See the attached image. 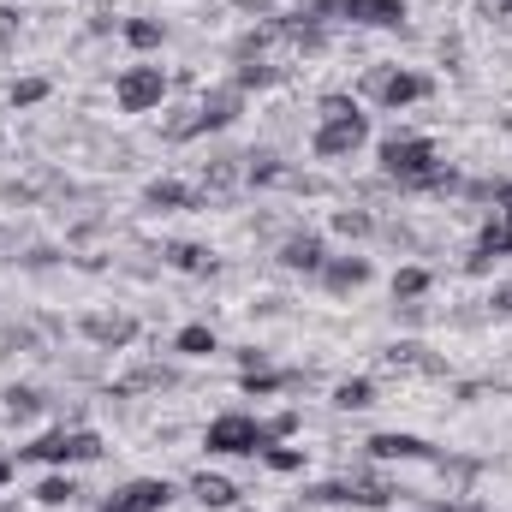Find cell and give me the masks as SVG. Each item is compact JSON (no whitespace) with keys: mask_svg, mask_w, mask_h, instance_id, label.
Segmentation results:
<instances>
[{"mask_svg":"<svg viewBox=\"0 0 512 512\" xmlns=\"http://www.w3.org/2000/svg\"><path fill=\"white\" fill-rule=\"evenodd\" d=\"M382 173L399 191H459V179L447 167H435V143L429 137H387Z\"/></svg>","mask_w":512,"mask_h":512,"instance_id":"obj_1","label":"cell"},{"mask_svg":"<svg viewBox=\"0 0 512 512\" xmlns=\"http://www.w3.org/2000/svg\"><path fill=\"white\" fill-rule=\"evenodd\" d=\"M24 459H42V465H84V459H102V435H90V429H72V435L54 429V435L30 441Z\"/></svg>","mask_w":512,"mask_h":512,"instance_id":"obj_2","label":"cell"},{"mask_svg":"<svg viewBox=\"0 0 512 512\" xmlns=\"http://www.w3.org/2000/svg\"><path fill=\"white\" fill-rule=\"evenodd\" d=\"M203 441H209V453H233V459H239V453H262V447H268L262 423H256V417H245V411H227V417H215Z\"/></svg>","mask_w":512,"mask_h":512,"instance_id":"obj_3","label":"cell"},{"mask_svg":"<svg viewBox=\"0 0 512 512\" xmlns=\"http://www.w3.org/2000/svg\"><path fill=\"white\" fill-rule=\"evenodd\" d=\"M304 501H316V507H340V501H352V507H387L393 489H387L382 477H340V483H316Z\"/></svg>","mask_w":512,"mask_h":512,"instance_id":"obj_4","label":"cell"},{"mask_svg":"<svg viewBox=\"0 0 512 512\" xmlns=\"http://www.w3.org/2000/svg\"><path fill=\"white\" fill-rule=\"evenodd\" d=\"M364 137H370V120H364V114H352V120H322L316 137H310V149H316V161H346V155L364 149Z\"/></svg>","mask_w":512,"mask_h":512,"instance_id":"obj_5","label":"cell"},{"mask_svg":"<svg viewBox=\"0 0 512 512\" xmlns=\"http://www.w3.org/2000/svg\"><path fill=\"white\" fill-rule=\"evenodd\" d=\"M364 90H370L382 108H411V102H423L435 84H429L423 72H387V66H376V72L364 78Z\"/></svg>","mask_w":512,"mask_h":512,"instance_id":"obj_6","label":"cell"},{"mask_svg":"<svg viewBox=\"0 0 512 512\" xmlns=\"http://www.w3.org/2000/svg\"><path fill=\"white\" fill-rule=\"evenodd\" d=\"M114 96H120V108H126V114H149V108H161L167 78H161V66H126V72H120V84H114Z\"/></svg>","mask_w":512,"mask_h":512,"instance_id":"obj_7","label":"cell"},{"mask_svg":"<svg viewBox=\"0 0 512 512\" xmlns=\"http://www.w3.org/2000/svg\"><path fill=\"white\" fill-rule=\"evenodd\" d=\"M167 501H173V489H167L161 477H137L126 489H114V495L102 501V512H161Z\"/></svg>","mask_w":512,"mask_h":512,"instance_id":"obj_8","label":"cell"},{"mask_svg":"<svg viewBox=\"0 0 512 512\" xmlns=\"http://www.w3.org/2000/svg\"><path fill=\"white\" fill-rule=\"evenodd\" d=\"M334 18L370 24V30H399L405 24V0H334Z\"/></svg>","mask_w":512,"mask_h":512,"instance_id":"obj_9","label":"cell"},{"mask_svg":"<svg viewBox=\"0 0 512 512\" xmlns=\"http://www.w3.org/2000/svg\"><path fill=\"white\" fill-rule=\"evenodd\" d=\"M239 114H245V90H239V84H215V90L197 102V126L203 131H227Z\"/></svg>","mask_w":512,"mask_h":512,"instance_id":"obj_10","label":"cell"},{"mask_svg":"<svg viewBox=\"0 0 512 512\" xmlns=\"http://www.w3.org/2000/svg\"><path fill=\"white\" fill-rule=\"evenodd\" d=\"M84 334H90L102 352H120V346H131V340H137V322H131V316H120V310H114V316H84Z\"/></svg>","mask_w":512,"mask_h":512,"instance_id":"obj_11","label":"cell"},{"mask_svg":"<svg viewBox=\"0 0 512 512\" xmlns=\"http://www.w3.org/2000/svg\"><path fill=\"white\" fill-rule=\"evenodd\" d=\"M280 262H286V268H298V274H322L328 251H322V239H316V233H292V239L280 245Z\"/></svg>","mask_w":512,"mask_h":512,"instance_id":"obj_12","label":"cell"},{"mask_svg":"<svg viewBox=\"0 0 512 512\" xmlns=\"http://www.w3.org/2000/svg\"><path fill=\"white\" fill-rule=\"evenodd\" d=\"M370 447V459H441L429 441H417V435H370L364 441Z\"/></svg>","mask_w":512,"mask_h":512,"instance_id":"obj_13","label":"cell"},{"mask_svg":"<svg viewBox=\"0 0 512 512\" xmlns=\"http://www.w3.org/2000/svg\"><path fill=\"white\" fill-rule=\"evenodd\" d=\"M370 280V262L364 256H334V262H322V286L328 292H352V286H364Z\"/></svg>","mask_w":512,"mask_h":512,"instance_id":"obj_14","label":"cell"},{"mask_svg":"<svg viewBox=\"0 0 512 512\" xmlns=\"http://www.w3.org/2000/svg\"><path fill=\"white\" fill-rule=\"evenodd\" d=\"M387 370H417V376H441L447 364H441V358H429V352H423L417 340H405V346H393V352H387Z\"/></svg>","mask_w":512,"mask_h":512,"instance_id":"obj_15","label":"cell"},{"mask_svg":"<svg viewBox=\"0 0 512 512\" xmlns=\"http://www.w3.org/2000/svg\"><path fill=\"white\" fill-rule=\"evenodd\" d=\"M143 203H149V209H197L203 197H197V191H185V185H173V179H155V185L143 191Z\"/></svg>","mask_w":512,"mask_h":512,"instance_id":"obj_16","label":"cell"},{"mask_svg":"<svg viewBox=\"0 0 512 512\" xmlns=\"http://www.w3.org/2000/svg\"><path fill=\"white\" fill-rule=\"evenodd\" d=\"M191 495H197L203 507H233V501H239V489H233L227 477H209V471H197V477H191Z\"/></svg>","mask_w":512,"mask_h":512,"instance_id":"obj_17","label":"cell"},{"mask_svg":"<svg viewBox=\"0 0 512 512\" xmlns=\"http://www.w3.org/2000/svg\"><path fill=\"white\" fill-rule=\"evenodd\" d=\"M203 185H209V197H227V191L239 185V155H215V161L203 167Z\"/></svg>","mask_w":512,"mask_h":512,"instance_id":"obj_18","label":"cell"},{"mask_svg":"<svg viewBox=\"0 0 512 512\" xmlns=\"http://www.w3.org/2000/svg\"><path fill=\"white\" fill-rule=\"evenodd\" d=\"M245 161H251V167H245V179H251V185H286V179H292V167H286V161H274V155H245Z\"/></svg>","mask_w":512,"mask_h":512,"instance_id":"obj_19","label":"cell"},{"mask_svg":"<svg viewBox=\"0 0 512 512\" xmlns=\"http://www.w3.org/2000/svg\"><path fill=\"white\" fill-rule=\"evenodd\" d=\"M167 262L185 268V274H215V256L203 251V245H167Z\"/></svg>","mask_w":512,"mask_h":512,"instance_id":"obj_20","label":"cell"},{"mask_svg":"<svg viewBox=\"0 0 512 512\" xmlns=\"http://www.w3.org/2000/svg\"><path fill=\"white\" fill-rule=\"evenodd\" d=\"M423 292H429V268H399V274H393V298H399V304H417Z\"/></svg>","mask_w":512,"mask_h":512,"instance_id":"obj_21","label":"cell"},{"mask_svg":"<svg viewBox=\"0 0 512 512\" xmlns=\"http://www.w3.org/2000/svg\"><path fill=\"white\" fill-rule=\"evenodd\" d=\"M185 358H209L215 352V328H203V322H191V328H179V340H173Z\"/></svg>","mask_w":512,"mask_h":512,"instance_id":"obj_22","label":"cell"},{"mask_svg":"<svg viewBox=\"0 0 512 512\" xmlns=\"http://www.w3.org/2000/svg\"><path fill=\"white\" fill-rule=\"evenodd\" d=\"M334 405H340V411H364V405H376V382H364V376H358V382H340L334 387Z\"/></svg>","mask_w":512,"mask_h":512,"instance_id":"obj_23","label":"cell"},{"mask_svg":"<svg viewBox=\"0 0 512 512\" xmlns=\"http://www.w3.org/2000/svg\"><path fill=\"white\" fill-rule=\"evenodd\" d=\"M334 233H340V239H370L376 221H370L364 209H334Z\"/></svg>","mask_w":512,"mask_h":512,"instance_id":"obj_24","label":"cell"},{"mask_svg":"<svg viewBox=\"0 0 512 512\" xmlns=\"http://www.w3.org/2000/svg\"><path fill=\"white\" fill-rule=\"evenodd\" d=\"M42 411V393L36 387H6V417L12 423H24V417H36Z\"/></svg>","mask_w":512,"mask_h":512,"instance_id":"obj_25","label":"cell"},{"mask_svg":"<svg viewBox=\"0 0 512 512\" xmlns=\"http://www.w3.org/2000/svg\"><path fill=\"white\" fill-rule=\"evenodd\" d=\"M274 78H280V66H268V60H245V66H239V78H233V84H239V90H268V84H274Z\"/></svg>","mask_w":512,"mask_h":512,"instance_id":"obj_26","label":"cell"},{"mask_svg":"<svg viewBox=\"0 0 512 512\" xmlns=\"http://www.w3.org/2000/svg\"><path fill=\"white\" fill-rule=\"evenodd\" d=\"M477 251H489L495 262H501V256H512V221H489V227H483V245H477Z\"/></svg>","mask_w":512,"mask_h":512,"instance_id":"obj_27","label":"cell"},{"mask_svg":"<svg viewBox=\"0 0 512 512\" xmlns=\"http://www.w3.org/2000/svg\"><path fill=\"white\" fill-rule=\"evenodd\" d=\"M36 501H42V507H72V501H78V489H72L66 477H48V483L36 489Z\"/></svg>","mask_w":512,"mask_h":512,"instance_id":"obj_28","label":"cell"},{"mask_svg":"<svg viewBox=\"0 0 512 512\" xmlns=\"http://www.w3.org/2000/svg\"><path fill=\"white\" fill-rule=\"evenodd\" d=\"M126 42H131V48H161V24H155V18H131Z\"/></svg>","mask_w":512,"mask_h":512,"instance_id":"obj_29","label":"cell"},{"mask_svg":"<svg viewBox=\"0 0 512 512\" xmlns=\"http://www.w3.org/2000/svg\"><path fill=\"white\" fill-rule=\"evenodd\" d=\"M48 96V78H24V84H12V108H36Z\"/></svg>","mask_w":512,"mask_h":512,"instance_id":"obj_30","label":"cell"},{"mask_svg":"<svg viewBox=\"0 0 512 512\" xmlns=\"http://www.w3.org/2000/svg\"><path fill=\"white\" fill-rule=\"evenodd\" d=\"M262 459H268V471H304L298 447H262Z\"/></svg>","mask_w":512,"mask_h":512,"instance_id":"obj_31","label":"cell"},{"mask_svg":"<svg viewBox=\"0 0 512 512\" xmlns=\"http://www.w3.org/2000/svg\"><path fill=\"white\" fill-rule=\"evenodd\" d=\"M352 114H364L352 96H322V120H352Z\"/></svg>","mask_w":512,"mask_h":512,"instance_id":"obj_32","label":"cell"},{"mask_svg":"<svg viewBox=\"0 0 512 512\" xmlns=\"http://www.w3.org/2000/svg\"><path fill=\"white\" fill-rule=\"evenodd\" d=\"M489 310H495V316H512V286H495V298H489Z\"/></svg>","mask_w":512,"mask_h":512,"instance_id":"obj_33","label":"cell"},{"mask_svg":"<svg viewBox=\"0 0 512 512\" xmlns=\"http://www.w3.org/2000/svg\"><path fill=\"white\" fill-rule=\"evenodd\" d=\"M18 36V12L12 6H0V42H12Z\"/></svg>","mask_w":512,"mask_h":512,"instance_id":"obj_34","label":"cell"},{"mask_svg":"<svg viewBox=\"0 0 512 512\" xmlns=\"http://www.w3.org/2000/svg\"><path fill=\"white\" fill-rule=\"evenodd\" d=\"M477 12H483V18H507L512 0H477Z\"/></svg>","mask_w":512,"mask_h":512,"instance_id":"obj_35","label":"cell"},{"mask_svg":"<svg viewBox=\"0 0 512 512\" xmlns=\"http://www.w3.org/2000/svg\"><path fill=\"white\" fill-rule=\"evenodd\" d=\"M48 262H54V251H48V245H36V251H24V268H48Z\"/></svg>","mask_w":512,"mask_h":512,"instance_id":"obj_36","label":"cell"},{"mask_svg":"<svg viewBox=\"0 0 512 512\" xmlns=\"http://www.w3.org/2000/svg\"><path fill=\"white\" fill-rule=\"evenodd\" d=\"M6 483H12V465H6V459H0V489H6Z\"/></svg>","mask_w":512,"mask_h":512,"instance_id":"obj_37","label":"cell"},{"mask_svg":"<svg viewBox=\"0 0 512 512\" xmlns=\"http://www.w3.org/2000/svg\"><path fill=\"white\" fill-rule=\"evenodd\" d=\"M435 512H477V507H435Z\"/></svg>","mask_w":512,"mask_h":512,"instance_id":"obj_38","label":"cell"}]
</instances>
